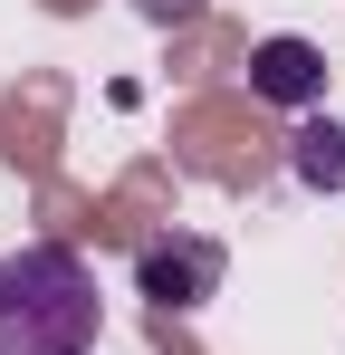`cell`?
I'll use <instances>...</instances> for the list:
<instances>
[{"mask_svg":"<svg viewBox=\"0 0 345 355\" xmlns=\"http://www.w3.org/2000/svg\"><path fill=\"white\" fill-rule=\"evenodd\" d=\"M0 355H96V269L67 240L0 259Z\"/></svg>","mask_w":345,"mask_h":355,"instance_id":"1","label":"cell"},{"mask_svg":"<svg viewBox=\"0 0 345 355\" xmlns=\"http://www.w3.org/2000/svg\"><path fill=\"white\" fill-rule=\"evenodd\" d=\"M288 144H297V154H288V164H297V182H317V192H345V135H336V125H297Z\"/></svg>","mask_w":345,"mask_h":355,"instance_id":"4","label":"cell"},{"mask_svg":"<svg viewBox=\"0 0 345 355\" xmlns=\"http://www.w3.org/2000/svg\"><path fill=\"white\" fill-rule=\"evenodd\" d=\"M221 240H202V231H172V240H144L134 250V288L154 297V307H202V297H221Z\"/></svg>","mask_w":345,"mask_h":355,"instance_id":"2","label":"cell"},{"mask_svg":"<svg viewBox=\"0 0 345 355\" xmlns=\"http://www.w3.org/2000/svg\"><path fill=\"white\" fill-rule=\"evenodd\" d=\"M144 10H154V19H192L202 0H144Z\"/></svg>","mask_w":345,"mask_h":355,"instance_id":"5","label":"cell"},{"mask_svg":"<svg viewBox=\"0 0 345 355\" xmlns=\"http://www.w3.org/2000/svg\"><path fill=\"white\" fill-rule=\"evenodd\" d=\"M249 96H269L288 116L326 106V49H317V39H259V49H249Z\"/></svg>","mask_w":345,"mask_h":355,"instance_id":"3","label":"cell"}]
</instances>
